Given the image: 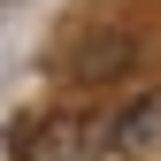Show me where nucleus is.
<instances>
[{
    "label": "nucleus",
    "instance_id": "obj_1",
    "mask_svg": "<svg viewBox=\"0 0 161 161\" xmlns=\"http://www.w3.org/2000/svg\"><path fill=\"white\" fill-rule=\"evenodd\" d=\"M100 146L108 161H161V92H138L100 123Z\"/></svg>",
    "mask_w": 161,
    "mask_h": 161
},
{
    "label": "nucleus",
    "instance_id": "obj_2",
    "mask_svg": "<svg viewBox=\"0 0 161 161\" xmlns=\"http://www.w3.org/2000/svg\"><path fill=\"white\" fill-rule=\"evenodd\" d=\"M92 146H100V130L85 115H54V123L31 138V161H92Z\"/></svg>",
    "mask_w": 161,
    "mask_h": 161
},
{
    "label": "nucleus",
    "instance_id": "obj_3",
    "mask_svg": "<svg viewBox=\"0 0 161 161\" xmlns=\"http://www.w3.org/2000/svg\"><path fill=\"white\" fill-rule=\"evenodd\" d=\"M130 38L123 31H100V46H85V54H77V77H115V69H130Z\"/></svg>",
    "mask_w": 161,
    "mask_h": 161
}]
</instances>
